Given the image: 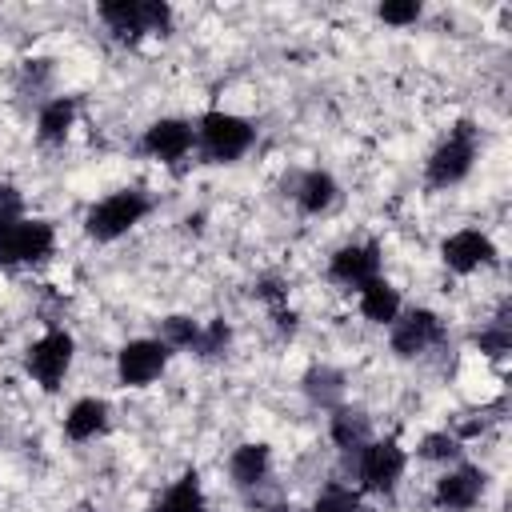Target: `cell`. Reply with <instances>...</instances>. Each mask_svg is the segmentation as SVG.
<instances>
[{"mask_svg": "<svg viewBox=\"0 0 512 512\" xmlns=\"http://www.w3.org/2000/svg\"><path fill=\"white\" fill-rule=\"evenodd\" d=\"M268 476H272V448L264 440H248V444H236L232 448V456H228V480H232V488L256 492Z\"/></svg>", "mask_w": 512, "mask_h": 512, "instance_id": "14", "label": "cell"}, {"mask_svg": "<svg viewBox=\"0 0 512 512\" xmlns=\"http://www.w3.org/2000/svg\"><path fill=\"white\" fill-rule=\"evenodd\" d=\"M404 468H408V456L392 436L388 440H368L356 452V480H360L356 492L392 496L400 488V480H404Z\"/></svg>", "mask_w": 512, "mask_h": 512, "instance_id": "5", "label": "cell"}, {"mask_svg": "<svg viewBox=\"0 0 512 512\" xmlns=\"http://www.w3.org/2000/svg\"><path fill=\"white\" fill-rule=\"evenodd\" d=\"M56 248V228L36 216H20L0 232V268H24L48 260Z\"/></svg>", "mask_w": 512, "mask_h": 512, "instance_id": "7", "label": "cell"}, {"mask_svg": "<svg viewBox=\"0 0 512 512\" xmlns=\"http://www.w3.org/2000/svg\"><path fill=\"white\" fill-rule=\"evenodd\" d=\"M472 344L488 356V360H504L508 352H512V328H508V304H500V312L492 316V324H484L476 336H472Z\"/></svg>", "mask_w": 512, "mask_h": 512, "instance_id": "22", "label": "cell"}, {"mask_svg": "<svg viewBox=\"0 0 512 512\" xmlns=\"http://www.w3.org/2000/svg\"><path fill=\"white\" fill-rule=\"evenodd\" d=\"M336 196H340V184H336L332 172H324V168H308V172L292 184V200L300 204L304 216H320V212H328V208L336 204Z\"/></svg>", "mask_w": 512, "mask_h": 512, "instance_id": "17", "label": "cell"}, {"mask_svg": "<svg viewBox=\"0 0 512 512\" xmlns=\"http://www.w3.org/2000/svg\"><path fill=\"white\" fill-rule=\"evenodd\" d=\"M388 328H392L388 344L400 360H416L444 340V320L432 308H400V316Z\"/></svg>", "mask_w": 512, "mask_h": 512, "instance_id": "9", "label": "cell"}, {"mask_svg": "<svg viewBox=\"0 0 512 512\" xmlns=\"http://www.w3.org/2000/svg\"><path fill=\"white\" fill-rule=\"evenodd\" d=\"M328 436H332V444H336L340 452L356 456V452L372 440V424H368V416H364L360 408L340 404V408L328 412Z\"/></svg>", "mask_w": 512, "mask_h": 512, "instance_id": "18", "label": "cell"}, {"mask_svg": "<svg viewBox=\"0 0 512 512\" xmlns=\"http://www.w3.org/2000/svg\"><path fill=\"white\" fill-rule=\"evenodd\" d=\"M108 424H112V408H108V400H100V396H80V400L64 412V436L76 440V444H88V440L104 436Z\"/></svg>", "mask_w": 512, "mask_h": 512, "instance_id": "15", "label": "cell"}, {"mask_svg": "<svg viewBox=\"0 0 512 512\" xmlns=\"http://www.w3.org/2000/svg\"><path fill=\"white\" fill-rule=\"evenodd\" d=\"M476 152H480V132H476V124H472V120H456L452 132L432 148V156H428V164H424L428 188H452V184H460V180L472 172Z\"/></svg>", "mask_w": 512, "mask_h": 512, "instance_id": "4", "label": "cell"}, {"mask_svg": "<svg viewBox=\"0 0 512 512\" xmlns=\"http://www.w3.org/2000/svg\"><path fill=\"white\" fill-rule=\"evenodd\" d=\"M420 12H424L420 0H388V4L376 8V16H380L384 24H392V28H408V24H416Z\"/></svg>", "mask_w": 512, "mask_h": 512, "instance_id": "26", "label": "cell"}, {"mask_svg": "<svg viewBox=\"0 0 512 512\" xmlns=\"http://www.w3.org/2000/svg\"><path fill=\"white\" fill-rule=\"evenodd\" d=\"M440 260H444L448 272L472 276V272H480V268H488V264L496 260V244H492V236L480 232V228H460V232L444 236Z\"/></svg>", "mask_w": 512, "mask_h": 512, "instance_id": "11", "label": "cell"}, {"mask_svg": "<svg viewBox=\"0 0 512 512\" xmlns=\"http://www.w3.org/2000/svg\"><path fill=\"white\" fill-rule=\"evenodd\" d=\"M204 508H208V500H204L200 472H196V468H188L180 480H172V484L152 500V508H148V512H204Z\"/></svg>", "mask_w": 512, "mask_h": 512, "instance_id": "20", "label": "cell"}, {"mask_svg": "<svg viewBox=\"0 0 512 512\" xmlns=\"http://www.w3.org/2000/svg\"><path fill=\"white\" fill-rule=\"evenodd\" d=\"M96 16L120 44H136L140 36H164L172 28V8L164 0H104Z\"/></svg>", "mask_w": 512, "mask_h": 512, "instance_id": "2", "label": "cell"}, {"mask_svg": "<svg viewBox=\"0 0 512 512\" xmlns=\"http://www.w3.org/2000/svg\"><path fill=\"white\" fill-rule=\"evenodd\" d=\"M356 304H360V316L368 320V324H392L396 316H400V308H404V300H400V288L392 284V280H384V276H376V280H368L360 292H356Z\"/></svg>", "mask_w": 512, "mask_h": 512, "instance_id": "16", "label": "cell"}, {"mask_svg": "<svg viewBox=\"0 0 512 512\" xmlns=\"http://www.w3.org/2000/svg\"><path fill=\"white\" fill-rule=\"evenodd\" d=\"M80 512H88V508H80Z\"/></svg>", "mask_w": 512, "mask_h": 512, "instance_id": "30", "label": "cell"}, {"mask_svg": "<svg viewBox=\"0 0 512 512\" xmlns=\"http://www.w3.org/2000/svg\"><path fill=\"white\" fill-rule=\"evenodd\" d=\"M168 360H172V348H168L164 340H156V336H136V340H128V344L116 352V380H120L124 388H148L152 380L164 376Z\"/></svg>", "mask_w": 512, "mask_h": 512, "instance_id": "8", "label": "cell"}, {"mask_svg": "<svg viewBox=\"0 0 512 512\" xmlns=\"http://www.w3.org/2000/svg\"><path fill=\"white\" fill-rule=\"evenodd\" d=\"M72 356H76V340L68 328H48L40 340L28 344L24 352V372L44 388V392H56L72 368Z\"/></svg>", "mask_w": 512, "mask_h": 512, "instance_id": "6", "label": "cell"}, {"mask_svg": "<svg viewBox=\"0 0 512 512\" xmlns=\"http://www.w3.org/2000/svg\"><path fill=\"white\" fill-rule=\"evenodd\" d=\"M484 488H488V472H484V468H476V464H456V468H448V472L436 480L432 504H436L440 512H468V508L480 504Z\"/></svg>", "mask_w": 512, "mask_h": 512, "instance_id": "10", "label": "cell"}, {"mask_svg": "<svg viewBox=\"0 0 512 512\" xmlns=\"http://www.w3.org/2000/svg\"><path fill=\"white\" fill-rule=\"evenodd\" d=\"M196 144L212 164H236L252 144H256V128L252 120L224 112V108H208L196 120Z\"/></svg>", "mask_w": 512, "mask_h": 512, "instance_id": "3", "label": "cell"}, {"mask_svg": "<svg viewBox=\"0 0 512 512\" xmlns=\"http://www.w3.org/2000/svg\"><path fill=\"white\" fill-rule=\"evenodd\" d=\"M328 276L336 280V284H344V288H364L368 280H376V276H384L380 272V244H340L336 252H332V260H328Z\"/></svg>", "mask_w": 512, "mask_h": 512, "instance_id": "13", "label": "cell"}, {"mask_svg": "<svg viewBox=\"0 0 512 512\" xmlns=\"http://www.w3.org/2000/svg\"><path fill=\"white\" fill-rule=\"evenodd\" d=\"M300 388H304V396H308L312 404H320L324 412H332V408H340V404H344V372H340V368L312 364V368L304 372Z\"/></svg>", "mask_w": 512, "mask_h": 512, "instance_id": "21", "label": "cell"}, {"mask_svg": "<svg viewBox=\"0 0 512 512\" xmlns=\"http://www.w3.org/2000/svg\"><path fill=\"white\" fill-rule=\"evenodd\" d=\"M228 340H232V328H228L224 320H208L204 332H200V348H196V356H220V352L228 348Z\"/></svg>", "mask_w": 512, "mask_h": 512, "instance_id": "27", "label": "cell"}, {"mask_svg": "<svg viewBox=\"0 0 512 512\" xmlns=\"http://www.w3.org/2000/svg\"><path fill=\"white\" fill-rule=\"evenodd\" d=\"M460 452H464V440L456 432H448V428L444 432H428L420 440V448H416V456L428 460V464H456Z\"/></svg>", "mask_w": 512, "mask_h": 512, "instance_id": "24", "label": "cell"}, {"mask_svg": "<svg viewBox=\"0 0 512 512\" xmlns=\"http://www.w3.org/2000/svg\"><path fill=\"white\" fill-rule=\"evenodd\" d=\"M48 76H52V60H28V64H24V84H28L32 92L44 88Z\"/></svg>", "mask_w": 512, "mask_h": 512, "instance_id": "29", "label": "cell"}, {"mask_svg": "<svg viewBox=\"0 0 512 512\" xmlns=\"http://www.w3.org/2000/svg\"><path fill=\"white\" fill-rule=\"evenodd\" d=\"M140 148L160 164H176L196 148V128L188 120H180V116H160V120H152L144 128Z\"/></svg>", "mask_w": 512, "mask_h": 512, "instance_id": "12", "label": "cell"}, {"mask_svg": "<svg viewBox=\"0 0 512 512\" xmlns=\"http://www.w3.org/2000/svg\"><path fill=\"white\" fill-rule=\"evenodd\" d=\"M200 332H204V324L192 320V316H164L156 340H164L172 352H196L200 348Z\"/></svg>", "mask_w": 512, "mask_h": 512, "instance_id": "23", "label": "cell"}, {"mask_svg": "<svg viewBox=\"0 0 512 512\" xmlns=\"http://www.w3.org/2000/svg\"><path fill=\"white\" fill-rule=\"evenodd\" d=\"M152 212V196L144 188H120L108 192L104 200H96L84 212V236L96 244H112L120 236H128L144 216Z\"/></svg>", "mask_w": 512, "mask_h": 512, "instance_id": "1", "label": "cell"}, {"mask_svg": "<svg viewBox=\"0 0 512 512\" xmlns=\"http://www.w3.org/2000/svg\"><path fill=\"white\" fill-rule=\"evenodd\" d=\"M24 216V204H20V192L12 188V184H0V232L8 228V224H16Z\"/></svg>", "mask_w": 512, "mask_h": 512, "instance_id": "28", "label": "cell"}, {"mask_svg": "<svg viewBox=\"0 0 512 512\" xmlns=\"http://www.w3.org/2000/svg\"><path fill=\"white\" fill-rule=\"evenodd\" d=\"M76 96H52L36 112V140L40 144H64L72 124H76Z\"/></svg>", "mask_w": 512, "mask_h": 512, "instance_id": "19", "label": "cell"}, {"mask_svg": "<svg viewBox=\"0 0 512 512\" xmlns=\"http://www.w3.org/2000/svg\"><path fill=\"white\" fill-rule=\"evenodd\" d=\"M308 512H364V492L344 488V484H328Z\"/></svg>", "mask_w": 512, "mask_h": 512, "instance_id": "25", "label": "cell"}]
</instances>
